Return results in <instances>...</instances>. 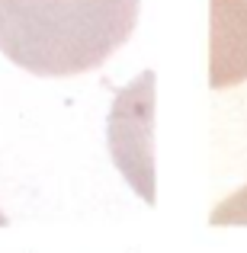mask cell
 <instances>
[{
	"instance_id": "1",
	"label": "cell",
	"mask_w": 247,
	"mask_h": 253,
	"mask_svg": "<svg viewBox=\"0 0 247 253\" xmlns=\"http://www.w3.org/2000/svg\"><path fill=\"white\" fill-rule=\"evenodd\" d=\"M138 0H0V51L36 77L93 71L129 42Z\"/></svg>"
},
{
	"instance_id": "2",
	"label": "cell",
	"mask_w": 247,
	"mask_h": 253,
	"mask_svg": "<svg viewBox=\"0 0 247 253\" xmlns=\"http://www.w3.org/2000/svg\"><path fill=\"white\" fill-rule=\"evenodd\" d=\"M247 81V0H212V86Z\"/></svg>"
},
{
	"instance_id": "3",
	"label": "cell",
	"mask_w": 247,
	"mask_h": 253,
	"mask_svg": "<svg viewBox=\"0 0 247 253\" xmlns=\"http://www.w3.org/2000/svg\"><path fill=\"white\" fill-rule=\"evenodd\" d=\"M215 224H247V189L235 192L228 202H222V209L212 215Z\"/></svg>"
},
{
	"instance_id": "4",
	"label": "cell",
	"mask_w": 247,
	"mask_h": 253,
	"mask_svg": "<svg viewBox=\"0 0 247 253\" xmlns=\"http://www.w3.org/2000/svg\"><path fill=\"white\" fill-rule=\"evenodd\" d=\"M3 224H6V215H3V211H0V228H3Z\"/></svg>"
}]
</instances>
